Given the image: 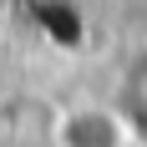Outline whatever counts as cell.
<instances>
[{"mask_svg": "<svg viewBox=\"0 0 147 147\" xmlns=\"http://www.w3.org/2000/svg\"><path fill=\"white\" fill-rule=\"evenodd\" d=\"M122 137H132V132H127V122L117 117V107H112V112L86 107V112L66 117V127H61V142L66 147H122Z\"/></svg>", "mask_w": 147, "mask_h": 147, "instance_id": "cell-1", "label": "cell"}, {"mask_svg": "<svg viewBox=\"0 0 147 147\" xmlns=\"http://www.w3.org/2000/svg\"><path fill=\"white\" fill-rule=\"evenodd\" d=\"M117 117L127 122L132 137H147V46L122 66V81H117Z\"/></svg>", "mask_w": 147, "mask_h": 147, "instance_id": "cell-2", "label": "cell"}]
</instances>
